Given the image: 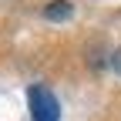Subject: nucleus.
<instances>
[{
	"instance_id": "1",
	"label": "nucleus",
	"mask_w": 121,
	"mask_h": 121,
	"mask_svg": "<svg viewBox=\"0 0 121 121\" xmlns=\"http://www.w3.org/2000/svg\"><path fill=\"white\" fill-rule=\"evenodd\" d=\"M27 104H30V121H60V104L51 87L34 84L27 91Z\"/></svg>"
},
{
	"instance_id": "2",
	"label": "nucleus",
	"mask_w": 121,
	"mask_h": 121,
	"mask_svg": "<svg viewBox=\"0 0 121 121\" xmlns=\"http://www.w3.org/2000/svg\"><path fill=\"white\" fill-rule=\"evenodd\" d=\"M71 13H74L71 0H54V4H47V10H44V17H47V20H67Z\"/></svg>"
},
{
	"instance_id": "3",
	"label": "nucleus",
	"mask_w": 121,
	"mask_h": 121,
	"mask_svg": "<svg viewBox=\"0 0 121 121\" xmlns=\"http://www.w3.org/2000/svg\"><path fill=\"white\" fill-rule=\"evenodd\" d=\"M111 67H114V71H118V74H121V47H118V51H114V54H111Z\"/></svg>"
}]
</instances>
